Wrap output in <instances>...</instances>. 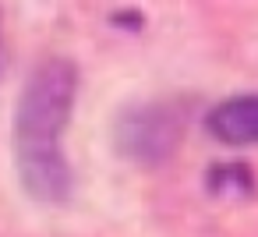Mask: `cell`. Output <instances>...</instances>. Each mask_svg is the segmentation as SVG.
Returning <instances> with one entry per match:
<instances>
[{"label": "cell", "mask_w": 258, "mask_h": 237, "mask_svg": "<svg viewBox=\"0 0 258 237\" xmlns=\"http://www.w3.org/2000/svg\"><path fill=\"white\" fill-rule=\"evenodd\" d=\"M78 96V68L68 57H50L43 61L15 110V163H18V181L29 191V198L60 205L71 198V163L64 152V131L71 124Z\"/></svg>", "instance_id": "obj_1"}, {"label": "cell", "mask_w": 258, "mask_h": 237, "mask_svg": "<svg viewBox=\"0 0 258 237\" xmlns=\"http://www.w3.org/2000/svg\"><path fill=\"white\" fill-rule=\"evenodd\" d=\"M184 128H187L184 106H177V103H135V106L117 113L113 145L124 159H131L138 166H159L184 142Z\"/></svg>", "instance_id": "obj_2"}, {"label": "cell", "mask_w": 258, "mask_h": 237, "mask_svg": "<svg viewBox=\"0 0 258 237\" xmlns=\"http://www.w3.org/2000/svg\"><path fill=\"white\" fill-rule=\"evenodd\" d=\"M205 128L223 145H258V92L216 103L205 117Z\"/></svg>", "instance_id": "obj_3"}, {"label": "cell", "mask_w": 258, "mask_h": 237, "mask_svg": "<svg viewBox=\"0 0 258 237\" xmlns=\"http://www.w3.org/2000/svg\"><path fill=\"white\" fill-rule=\"evenodd\" d=\"M205 184H209L212 191H230V188H244V191H251L254 181H251V173H247L240 163H237V166L230 163V166H216V170L205 177Z\"/></svg>", "instance_id": "obj_4"}]
</instances>
